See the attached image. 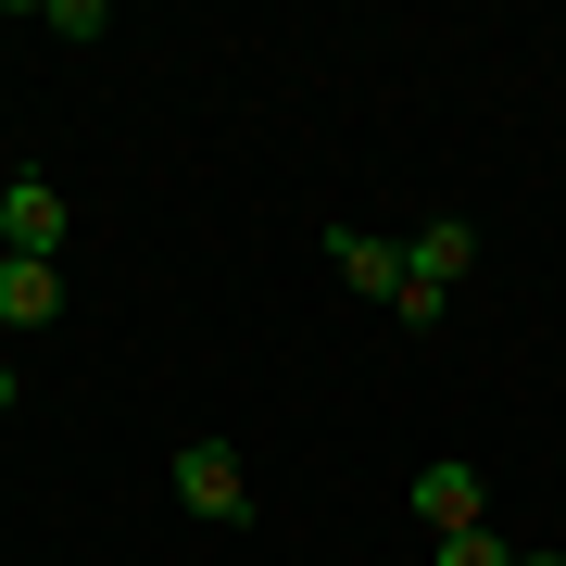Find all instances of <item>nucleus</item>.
I'll list each match as a JSON object with an SVG mask.
<instances>
[{
    "instance_id": "39448f33",
    "label": "nucleus",
    "mask_w": 566,
    "mask_h": 566,
    "mask_svg": "<svg viewBox=\"0 0 566 566\" xmlns=\"http://www.w3.org/2000/svg\"><path fill=\"white\" fill-rule=\"evenodd\" d=\"M465 264H479V240H465V214H428L416 240H403V277H416V290H441V303L465 290Z\"/></svg>"
},
{
    "instance_id": "7ed1b4c3",
    "label": "nucleus",
    "mask_w": 566,
    "mask_h": 566,
    "mask_svg": "<svg viewBox=\"0 0 566 566\" xmlns=\"http://www.w3.org/2000/svg\"><path fill=\"white\" fill-rule=\"evenodd\" d=\"M327 277L353 303H403V240H365V227H327Z\"/></svg>"
},
{
    "instance_id": "f03ea898",
    "label": "nucleus",
    "mask_w": 566,
    "mask_h": 566,
    "mask_svg": "<svg viewBox=\"0 0 566 566\" xmlns=\"http://www.w3.org/2000/svg\"><path fill=\"white\" fill-rule=\"evenodd\" d=\"M0 252L63 264V189H51V177H13V189H0Z\"/></svg>"
},
{
    "instance_id": "6e6552de",
    "label": "nucleus",
    "mask_w": 566,
    "mask_h": 566,
    "mask_svg": "<svg viewBox=\"0 0 566 566\" xmlns=\"http://www.w3.org/2000/svg\"><path fill=\"white\" fill-rule=\"evenodd\" d=\"M39 25H51V39H114V0H51Z\"/></svg>"
},
{
    "instance_id": "f257e3e1",
    "label": "nucleus",
    "mask_w": 566,
    "mask_h": 566,
    "mask_svg": "<svg viewBox=\"0 0 566 566\" xmlns=\"http://www.w3.org/2000/svg\"><path fill=\"white\" fill-rule=\"evenodd\" d=\"M164 479H177V504H189V516L252 528V479H240V453H227V441H177V465H164Z\"/></svg>"
},
{
    "instance_id": "1a4fd4ad",
    "label": "nucleus",
    "mask_w": 566,
    "mask_h": 566,
    "mask_svg": "<svg viewBox=\"0 0 566 566\" xmlns=\"http://www.w3.org/2000/svg\"><path fill=\"white\" fill-rule=\"evenodd\" d=\"M13 403H25V378H13V353H0V416H13Z\"/></svg>"
},
{
    "instance_id": "20e7f679",
    "label": "nucleus",
    "mask_w": 566,
    "mask_h": 566,
    "mask_svg": "<svg viewBox=\"0 0 566 566\" xmlns=\"http://www.w3.org/2000/svg\"><path fill=\"white\" fill-rule=\"evenodd\" d=\"M416 516H428V528H491L479 465H465V453H428V465H416Z\"/></svg>"
},
{
    "instance_id": "9b49d317",
    "label": "nucleus",
    "mask_w": 566,
    "mask_h": 566,
    "mask_svg": "<svg viewBox=\"0 0 566 566\" xmlns=\"http://www.w3.org/2000/svg\"><path fill=\"white\" fill-rule=\"evenodd\" d=\"M0 189H13V177H0Z\"/></svg>"
},
{
    "instance_id": "9d476101",
    "label": "nucleus",
    "mask_w": 566,
    "mask_h": 566,
    "mask_svg": "<svg viewBox=\"0 0 566 566\" xmlns=\"http://www.w3.org/2000/svg\"><path fill=\"white\" fill-rule=\"evenodd\" d=\"M516 566H566V554H516Z\"/></svg>"
},
{
    "instance_id": "423d86ee",
    "label": "nucleus",
    "mask_w": 566,
    "mask_h": 566,
    "mask_svg": "<svg viewBox=\"0 0 566 566\" xmlns=\"http://www.w3.org/2000/svg\"><path fill=\"white\" fill-rule=\"evenodd\" d=\"M51 315H63V264H25L13 252V264H0V327L25 340V327H51Z\"/></svg>"
},
{
    "instance_id": "0eeeda50",
    "label": "nucleus",
    "mask_w": 566,
    "mask_h": 566,
    "mask_svg": "<svg viewBox=\"0 0 566 566\" xmlns=\"http://www.w3.org/2000/svg\"><path fill=\"white\" fill-rule=\"evenodd\" d=\"M428 566H516V542H491V528H441Z\"/></svg>"
},
{
    "instance_id": "f8f14e48",
    "label": "nucleus",
    "mask_w": 566,
    "mask_h": 566,
    "mask_svg": "<svg viewBox=\"0 0 566 566\" xmlns=\"http://www.w3.org/2000/svg\"><path fill=\"white\" fill-rule=\"evenodd\" d=\"M0 264H13V252H0Z\"/></svg>"
}]
</instances>
